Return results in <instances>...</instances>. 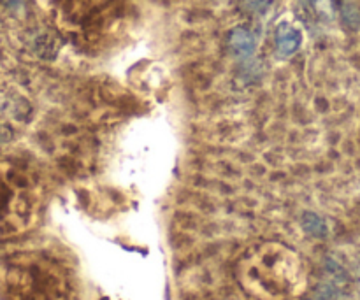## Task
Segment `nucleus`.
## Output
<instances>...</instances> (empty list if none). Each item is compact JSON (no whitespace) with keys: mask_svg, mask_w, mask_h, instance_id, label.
<instances>
[{"mask_svg":"<svg viewBox=\"0 0 360 300\" xmlns=\"http://www.w3.org/2000/svg\"><path fill=\"white\" fill-rule=\"evenodd\" d=\"M315 4L316 6L320 7V9L322 11H326V13H330V0H315Z\"/></svg>","mask_w":360,"mask_h":300,"instance_id":"5","label":"nucleus"},{"mask_svg":"<svg viewBox=\"0 0 360 300\" xmlns=\"http://www.w3.org/2000/svg\"><path fill=\"white\" fill-rule=\"evenodd\" d=\"M241 280L253 295L262 300H287L301 294L304 270L292 249L281 244H266L243 262Z\"/></svg>","mask_w":360,"mask_h":300,"instance_id":"1","label":"nucleus"},{"mask_svg":"<svg viewBox=\"0 0 360 300\" xmlns=\"http://www.w3.org/2000/svg\"><path fill=\"white\" fill-rule=\"evenodd\" d=\"M229 44H231L232 51L239 56L252 55L253 49H255V41H253V35L250 34L248 30H245V28H236V30L231 34Z\"/></svg>","mask_w":360,"mask_h":300,"instance_id":"3","label":"nucleus"},{"mask_svg":"<svg viewBox=\"0 0 360 300\" xmlns=\"http://www.w3.org/2000/svg\"><path fill=\"white\" fill-rule=\"evenodd\" d=\"M304 223L306 228H308L311 234L326 235V223H323L319 216H315V214H308V216L304 218Z\"/></svg>","mask_w":360,"mask_h":300,"instance_id":"4","label":"nucleus"},{"mask_svg":"<svg viewBox=\"0 0 360 300\" xmlns=\"http://www.w3.org/2000/svg\"><path fill=\"white\" fill-rule=\"evenodd\" d=\"M301 42L302 34L299 28L294 27V25L285 21V23H281L280 27L276 28V44L281 56L294 55L299 49V46H301Z\"/></svg>","mask_w":360,"mask_h":300,"instance_id":"2","label":"nucleus"}]
</instances>
